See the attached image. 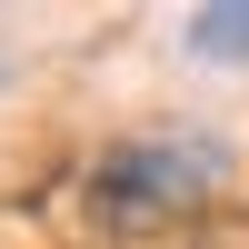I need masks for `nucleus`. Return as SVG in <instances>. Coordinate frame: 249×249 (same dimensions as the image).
<instances>
[{"mask_svg":"<svg viewBox=\"0 0 249 249\" xmlns=\"http://www.w3.org/2000/svg\"><path fill=\"white\" fill-rule=\"evenodd\" d=\"M210 179H219L210 140H120V150H100V170H90V210L110 219V230H150V219L190 210Z\"/></svg>","mask_w":249,"mask_h":249,"instance_id":"1","label":"nucleus"},{"mask_svg":"<svg viewBox=\"0 0 249 249\" xmlns=\"http://www.w3.org/2000/svg\"><path fill=\"white\" fill-rule=\"evenodd\" d=\"M190 50L219 60V70H230V60H249V10H190Z\"/></svg>","mask_w":249,"mask_h":249,"instance_id":"2","label":"nucleus"}]
</instances>
